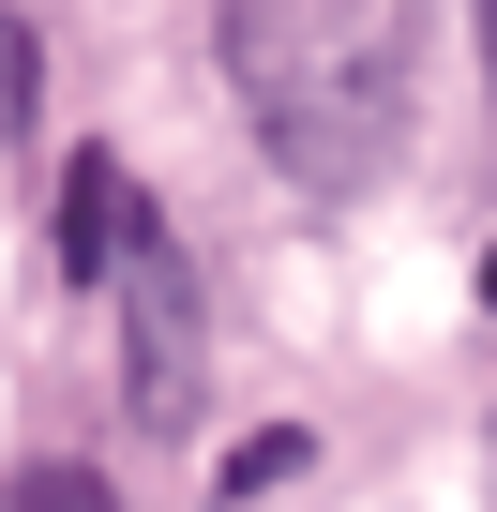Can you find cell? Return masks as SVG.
Returning a JSON list of instances; mask_svg holds the SVG:
<instances>
[{"mask_svg": "<svg viewBox=\"0 0 497 512\" xmlns=\"http://www.w3.org/2000/svg\"><path fill=\"white\" fill-rule=\"evenodd\" d=\"M287 467H302V422H272L257 452H241V467H226V497H257V482H287Z\"/></svg>", "mask_w": 497, "mask_h": 512, "instance_id": "277c9868", "label": "cell"}, {"mask_svg": "<svg viewBox=\"0 0 497 512\" xmlns=\"http://www.w3.org/2000/svg\"><path fill=\"white\" fill-rule=\"evenodd\" d=\"M482 76H497V0H482Z\"/></svg>", "mask_w": 497, "mask_h": 512, "instance_id": "8992f818", "label": "cell"}, {"mask_svg": "<svg viewBox=\"0 0 497 512\" xmlns=\"http://www.w3.org/2000/svg\"><path fill=\"white\" fill-rule=\"evenodd\" d=\"M0 512H121V497H106V467H61V452H46V467L0 482Z\"/></svg>", "mask_w": 497, "mask_h": 512, "instance_id": "3957f363", "label": "cell"}, {"mask_svg": "<svg viewBox=\"0 0 497 512\" xmlns=\"http://www.w3.org/2000/svg\"><path fill=\"white\" fill-rule=\"evenodd\" d=\"M482 317H497V241H482Z\"/></svg>", "mask_w": 497, "mask_h": 512, "instance_id": "5b68a950", "label": "cell"}, {"mask_svg": "<svg viewBox=\"0 0 497 512\" xmlns=\"http://www.w3.org/2000/svg\"><path fill=\"white\" fill-rule=\"evenodd\" d=\"M211 31H226V91H241V121H257V151L302 196L392 181L407 91H422L407 0H211Z\"/></svg>", "mask_w": 497, "mask_h": 512, "instance_id": "6da1fadb", "label": "cell"}, {"mask_svg": "<svg viewBox=\"0 0 497 512\" xmlns=\"http://www.w3.org/2000/svg\"><path fill=\"white\" fill-rule=\"evenodd\" d=\"M61 272L121 317L136 422H151V437H181V422H196V377H211V302H196V256L166 241V211H151V181H136V166H106V151H76V166H61Z\"/></svg>", "mask_w": 497, "mask_h": 512, "instance_id": "7a4b0ae2", "label": "cell"}]
</instances>
